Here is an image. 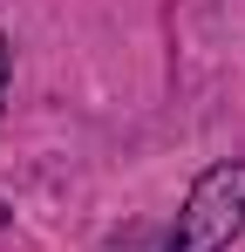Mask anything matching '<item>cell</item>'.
<instances>
[{
	"label": "cell",
	"instance_id": "7a4b0ae2",
	"mask_svg": "<svg viewBox=\"0 0 245 252\" xmlns=\"http://www.w3.org/2000/svg\"><path fill=\"white\" fill-rule=\"evenodd\" d=\"M0 89H7V41H0Z\"/></svg>",
	"mask_w": 245,
	"mask_h": 252
},
{
	"label": "cell",
	"instance_id": "6da1fadb",
	"mask_svg": "<svg viewBox=\"0 0 245 252\" xmlns=\"http://www.w3.org/2000/svg\"><path fill=\"white\" fill-rule=\"evenodd\" d=\"M239 232H245V157H232V164H211L184 191L177 232L163 252H232Z\"/></svg>",
	"mask_w": 245,
	"mask_h": 252
}]
</instances>
